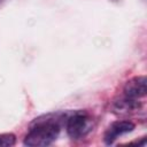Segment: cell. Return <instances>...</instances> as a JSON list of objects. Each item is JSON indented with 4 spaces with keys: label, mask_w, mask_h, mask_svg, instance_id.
Instances as JSON below:
<instances>
[{
    "label": "cell",
    "mask_w": 147,
    "mask_h": 147,
    "mask_svg": "<svg viewBox=\"0 0 147 147\" xmlns=\"http://www.w3.org/2000/svg\"><path fill=\"white\" fill-rule=\"evenodd\" d=\"M68 114L57 113L48 114L42 117L37 118L28 134L24 138V145L37 147V146H48L53 144L59 137L61 125L65 122Z\"/></svg>",
    "instance_id": "cell-1"
},
{
    "label": "cell",
    "mask_w": 147,
    "mask_h": 147,
    "mask_svg": "<svg viewBox=\"0 0 147 147\" xmlns=\"http://www.w3.org/2000/svg\"><path fill=\"white\" fill-rule=\"evenodd\" d=\"M64 124L68 136L71 139L78 140L86 137L92 131L93 119L85 111H75L68 114Z\"/></svg>",
    "instance_id": "cell-2"
},
{
    "label": "cell",
    "mask_w": 147,
    "mask_h": 147,
    "mask_svg": "<svg viewBox=\"0 0 147 147\" xmlns=\"http://www.w3.org/2000/svg\"><path fill=\"white\" fill-rule=\"evenodd\" d=\"M147 87H146V77L145 76H138L131 78L123 88L122 96L133 101V102H140V99L146 96Z\"/></svg>",
    "instance_id": "cell-3"
},
{
    "label": "cell",
    "mask_w": 147,
    "mask_h": 147,
    "mask_svg": "<svg viewBox=\"0 0 147 147\" xmlns=\"http://www.w3.org/2000/svg\"><path fill=\"white\" fill-rule=\"evenodd\" d=\"M134 129V124L131 121H116L111 123L105 132L103 140L107 145H111L117 138L129 132H132Z\"/></svg>",
    "instance_id": "cell-4"
},
{
    "label": "cell",
    "mask_w": 147,
    "mask_h": 147,
    "mask_svg": "<svg viewBox=\"0 0 147 147\" xmlns=\"http://www.w3.org/2000/svg\"><path fill=\"white\" fill-rule=\"evenodd\" d=\"M15 136L13 133L0 134V147H9L15 144Z\"/></svg>",
    "instance_id": "cell-5"
},
{
    "label": "cell",
    "mask_w": 147,
    "mask_h": 147,
    "mask_svg": "<svg viewBox=\"0 0 147 147\" xmlns=\"http://www.w3.org/2000/svg\"><path fill=\"white\" fill-rule=\"evenodd\" d=\"M3 1H5V0H0V5H1V3L3 2Z\"/></svg>",
    "instance_id": "cell-6"
}]
</instances>
